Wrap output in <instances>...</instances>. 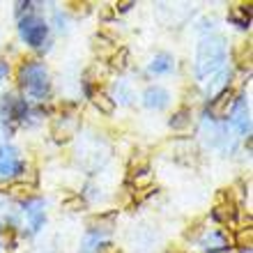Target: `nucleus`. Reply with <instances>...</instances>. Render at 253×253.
<instances>
[{
    "label": "nucleus",
    "instance_id": "1",
    "mask_svg": "<svg viewBox=\"0 0 253 253\" xmlns=\"http://www.w3.org/2000/svg\"><path fill=\"white\" fill-rule=\"evenodd\" d=\"M223 62H226V40L221 35L203 37L196 51V76L200 81L210 79L223 69Z\"/></svg>",
    "mask_w": 253,
    "mask_h": 253
},
{
    "label": "nucleus",
    "instance_id": "2",
    "mask_svg": "<svg viewBox=\"0 0 253 253\" xmlns=\"http://www.w3.org/2000/svg\"><path fill=\"white\" fill-rule=\"evenodd\" d=\"M19 81H21V87H23L30 97H35V99L46 97L48 87H51V83H48L46 67L42 65V62H35V60L26 62V65H21Z\"/></svg>",
    "mask_w": 253,
    "mask_h": 253
},
{
    "label": "nucleus",
    "instance_id": "3",
    "mask_svg": "<svg viewBox=\"0 0 253 253\" xmlns=\"http://www.w3.org/2000/svg\"><path fill=\"white\" fill-rule=\"evenodd\" d=\"M19 33L26 44H30V46H42L48 35V26L40 16H26V19L19 21Z\"/></svg>",
    "mask_w": 253,
    "mask_h": 253
},
{
    "label": "nucleus",
    "instance_id": "4",
    "mask_svg": "<svg viewBox=\"0 0 253 253\" xmlns=\"http://www.w3.org/2000/svg\"><path fill=\"white\" fill-rule=\"evenodd\" d=\"M23 173V161L19 157V150L12 145H0V177H16Z\"/></svg>",
    "mask_w": 253,
    "mask_h": 253
},
{
    "label": "nucleus",
    "instance_id": "5",
    "mask_svg": "<svg viewBox=\"0 0 253 253\" xmlns=\"http://www.w3.org/2000/svg\"><path fill=\"white\" fill-rule=\"evenodd\" d=\"M235 92L233 90H223V92H219L216 97H212L210 99V106H207V115L212 118V120H223V118H228L230 115V111H233L235 106Z\"/></svg>",
    "mask_w": 253,
    "mask_h": 253
},
{
    "label": "nucleus",
    "instance_id": "6",
    "mask_svg": "<svg viewBox=\"0 0 253 253\" xmlns=\"http://www.w3.org/2000/svg\"><path fill=\"white\" fill-rule=\"evenodd\" d=\"M230 125L244 136L251 133V108H249V104L244 99L235 101L233 111H230Z\"/></svg>",
    "mask_w": 253,
    "mask_h": 253
},
{
    "label": "nucleus",
    "instance_id": "7",
    "mask_svg": "<svg viewBox=\"0 0 253 253\" xmlns=\"http://www.w3.org/2000/svg\"><path fill=\"white\" fill-rule=\"evenodd\" d=\"M168 101H170V94L159 85L147 87L145 94H143V104H145L147 108H152V111H164V108L168 106Z\"/></svg>",
    "mask_w": 253,
    "mask_h": 253
},
{
    "label": "nucleus",
    "instance_id": "8",
    "mask_svg": "<svg viewBox=\"0 0 253 253\" xmlns=\"http://www.w3.org/2000/svg\"><path fill=\"white\" fill-rule=\"evenodd\" d=\"M26 219L28 223H30V230L33 233H37L42 226H44V203L42 200H30V203H26Z\"/></svg>",
    "mask_w": 253,
    "mask_h": 253
},
{
    "label": "nucleus",
    "instance_id": "9",
    "mask_svg": "<svg viewBox=\"0 0 253 253\" xmlns=\"http://www.w3.org/2000/svg\"><path fill=\"white\" fill-rule=\"evenodd\" d=\"M228 81H230V69H221V72H216L214 76H210V81H207V94L210 97H216L219 92H223V90H228Z\"/></svg>",
    "mask_w": 253,
    "mask_h": 253
},
{
    "label": "nucleus",
    "instance_id": "10",
    "mask_svg": "<svg viewBox=\"0 0 253 253\" xmlns=\"http://www.w3.org/2000/svg\"><path fill=\"white\" fill-rule=\"evenodd\" d=\"M214 214H216V219H221L223 223H228V221L235 219V203L230 200V196H226V193H219V200H216Z\"/></svg>",
    "mask_w": 253,
    "mask_h": 253
},
{
    "label": "nucleus",
    "instance_id": "11",
    "mask_svg": "<svg viewBox=\"0 0 253 253\" xmlns=\"http://www.w3.org/2000/svg\"><path fill=\"white\" fill-rule=\"evenodd\" d=\"M90 97H92V104L97 108H99L101 113H106V115H111L115 111V99H111V97H108L106 92H101V90H94L92 94H90Z\"/></svg>",
    "mask_w": 253,
    "mask_h": 253
},
{
    "label": "nucleus",
    "instance_id": "12",
    "mask_svg": "<svg viewBox=\"0 0 253 253\" xmlns=\"http://www.w3.org/2000/svg\"><path fill=\"white\" fill-rule=\"evenodd\" d=\"M170 69H173V58L168 53L154 55V60L150 62V72L152 74H168Z\"/></svg>",
    "mask_w": 253,
    "mask_h": 253
},
{
    "label": "nucleus",
    "instance_id": "13",
    "mask_svg": "<svg viewBox=\"0 0 253 253\" xmlns=\"http://www.w3.org/2000/svg\"><path fill=\"white\" fill-rule=\"evenodd\" d=\"M200 244H203L207 251H221V249H226V237L221 233H207Z\"/></svg>",
    "mask_w": 253,
    "mask_h": 253
},
{
    "label": "nucleus",
    "instance_id": "14",
    "mask_svg": "<svg viewBox=\"0 0 253 253\" xmlns=\"http://www.w3.org/2000/svg\"><path fill=\"white\" fill-rule=\"evenodd\" d=\"M126 62H129V51H126V48H115L113 55H111V67L118 69V72H122L126 67Z\"/></svg>",
    "mask_w": 253,
    "mask_h": 253
},
{
    "label": "nucleus",
    "instance_id": "15",
    "mask_svg": "<svg viewBox=\"0 0 253 253\" xmlns=\"http://www.w3.org/2000/svg\"><path fill=\"white\" fill-rule=\"evenodd\" d=\"M189 122H191V111H189V108H180V111L170 118V126H173V129H184Z\"/></svg>",
    "mask_w": 253,
    "mask_h": 253
},
{
    "label": "nucleus",
    "instance_id": "16",
    "mask_svg": "<svg viewBox=\"0 0 253 253\" xmlns=\"http://www.w3.org/2000/svg\"><path fill=\"white\" fill-rule=\"evenodd\" d=\"M235 242H237V247H240V249H251V244H253V230L249 226L247 228H240V233H237Z\"/></svg>",
    "mask_w": 253,
    "mask_h": 253
},
{
    "label": "nucleus",
    "instance_id": "17",
    "mask_svg": "<svg viewBox=\"0 0 253 253\" xmlns=\"http://www.w3.org/2000/svg\"><path fill=\"white\" fill-rule=\"evenodd\" d=\"M230 19H233V21H237L240 26H244V28H247V26H249V21H251V16H249L247 7H242V5H235L233 9H230Z\"/></svg>",
    "mask_w": 253,
    "mask_h": 253
},
{
    "label": "nucleus",
    "instance_id": "18",
    "mask_svg": "<svg viewBox=\"0 0 253 253\" xmlns=\"http://www.w3.org/2000/svg\"><path fill=\"white\" fill-rule=\"evenodd\" d=\"M101 244V237L97 233H87L85 240H83V253H97Z\"/></svg>",
    "mask_w": 253,
    "mask_h": 253
},
{
    "label": "nucleus",
    "instance_id": "19",
    "mask_svg": "<svg viewBox=\"0 0 253 253\" xmlns=\"http://www.w3.org/2000/svg\"><path fill=\"white\" fill-rule=\"evenodd\" d=\"M115 97H118L122 104H129V101L133 99V92L126 87V83H118V85H115Z\"/></svg>",
    "mask_w": 253,
    "mask_h": 253
},
{
    "label": "nucleus",
    "instance_id": "20",
    "mask_svg": "<svg viewBox=\"0 0 253 253\" xmlns=\"http://www.w3.org/2000/svg\"><path fill=\"white\" fill-rule=\"evenodd\" d=\"M30 191H33L30 184H14V187H9V193H14V196H26Z\"/></svg>",
    "mask_w": 253,
    "mask_h": 253
},
{
    "label": "nucleus",
    "instance_id": "21",
    "mask_svg": "<svg viewBox=\"0 0 253 253\" xmlns=\"http://www.w3.org/2000/svg\"><path fill=\"white\" fill-rule=\"evenodd\" d=\"M97 253H120V249L115 247V244H111V242H106V244H99Z\"/></svg>",
    "mask_w": 253,
    "mask_h": 253
},
{
    "label": "nucleus",
    "instance_id": "22",
    "mask_svg": "<svg viewBox=\"0 0 253 253\" xmlns=\"http://www.w3.org/2000/svg\"><path fill=\"white\" fill-rule=\"evenodd\" d=\"M7 72H9V67H7V62H0V81L7 76Z\"/></svg>",
    "mask_w": 253,
    "mask_h": 253
},
{
    "label": "nucleus",
    "instance_id": "23",
    "mask_svg": "<svg viewBox=\"0 0 253 253\" xmlns=\"http://www.w3.org/2000/svg\"><path fill=\"white\" fill-rule=\"evenodd\" d=\"M120 12H126V9H129V7H133V2H120Z\"/></svg>",
    "mask_w": 253,
    "mask_h": 253
},
{
    "label": "nucleus",
    "instance_id": "24",
    "mask_svg": "<svg viewBox=\"0 0 253 253\" xmlns=\"http://www.w3.org/2000/svg\"><path fill=\"white\" fill-rule=\"evenodd\" d=\"M2 138H5V126L0 125V143H2Z\"/></svg>",
    "mask_w": 253,
    "mask_h": 253
}]
</instances>
